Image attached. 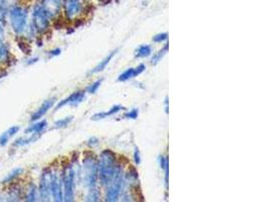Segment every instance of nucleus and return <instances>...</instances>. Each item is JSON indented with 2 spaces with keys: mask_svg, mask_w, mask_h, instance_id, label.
I'll use <instances>...</instances> for the list:
<instances>
[{
  "mask_svg": "<svg viewBox=\"0 0 270 202\" xmlns=\"http://www.w3.org/2000/svg\"><path fill=\"white\" fill-rule=\"evenodd\" d=\"M24 169L23 168H20V167H17V168H14L12 169L10 172H8L4 178L0 181V186L2 187H5L7 186L8 184H11L17 180L20 179V177L24 174Z\"/></svg>",
  "mask_w": 270,
  "mask_h": 202,
  "instance_id": "nucleus-15",
  "label": "nucleus"
},
{
  "mask_svg": "<svg viewBox=\"0 0 270 202\" xmlns=\"http://www.w3.org/2000/svg\"><path fill=\"white\" fill-rule=\"evenodd\" d=\"M146 69V66L144 64H140L137 68H130L127 71L123 72L120 76H119V81L124 82V81H128L132 78L137 77L138 75H140L141 73H143Z\"/></svg>",
  "mask_w": 270,
  "mask_h": 202,
  "instance_id": "nucleus-18",
  "label": "nucleus"
},
{
  "mask_svg": "<svg viewBox=\"0 0 270 202\" xmlns=\"http://www.w3.org/2000/svg\"><path fill=\"white\" fill-rule=\"evenodd\" d=\"M83 177L88 188L96 187L98 179V165L93 154L90 157H85L83 160Z\"/></svg>",
  "mask_w": 270,
  "mask_h": 202,
  "instance_id": "nucleus-5",
  "label": "nucleus"
},
{
  "mask_svg": "<svg viewBox=\"0 0 270 202\" xmlns=\"http://www.w3.org/2000/svg\"><path fill=\"white\" fill-rule=\"evenodd\" d=\"M138 115H139V110L137 108H135V109H132L131 111H129L128 113L124 114V117L129 118V119H136L138 117Z\"/></svg>",
  "mask_w": 270,
  "mask_h": 202,
  "instance_id": "nucleus-30",
  "label": "nucleus"
},
{
  "mask_svg": "<svg viewBox=\"0 0 270 202\" xmlns=\"http://www.w3.org/2000/svg\"><path fill=\"white\" fill-rule=\"evenodd\" d=\"M20 3V0H0V4L2 5V7L8 12V10L14 6Z\"/></svg>",
  "mask_w": 270,
  "mask_h": 202,
  "instance_id": "nucleus-27",
  "label": "nucleus"
},
{
  "mask_svg": "<svg viewBox=\"0 0 270 202\" xmlns=\"http://www.w3.org/2000/svg\"><path fill=\"white\" fill-rule=\"evenodd\" d=\"M72 120H73V116H67V117L61 118V119L54 123V128L55 129H64L66 127H68Z\"/></svg>",
  "mask_w": 270,
  "mask_h": 202,
  "instance_id": "nucleus-24",
  "label": "nucleus"
},
{
  "mask_svg": "<svg viewBox=\"0 0 270 202\" xmlns=\"http://www.w3.org/2000/svg\"><path fill=\"white\" fill-rule=\"evenodd\" d=\"M19 126H12L0 135V147H6L8 143L19 133Z\"/></svg>",
  "mask_w": 270,
  "mask_h": 202,
  "instance_id": "nucleus-17",
  "label": "nucleus"
},
{
  "mask_svg": "<svg viewBox=\"0 0 270 202\" xmlns=\"http://www.w3.org/2000/svg\"><path fill=\"white\" fill-rule=\"evenodd\" d=\"M98 144V140L96 139V138H91L89 141H88V145L90 146V147H93V146H95V145H97Z\"/></svg>",
  "mask_w": 270,
  "mask_h": 202,
  "instance_id": "nucleus-35",
  "label": "nucleus"
},
{
  "mask_svg": "<svg viewBox=\"0 0 270 202\" xmlns=\"http://www.w3.org/2000/svg\"><path fill=\"white\" fill-rule=\"evenodd\" d=\"M62 181H63V193L64 201H74L75 196V178L76 173L72 164L64 166L61 171Z\"/></svg>",
  "mask_w": 270,
  "mask_h": 202,
  "instance_id": "nucleus-4",
  "label": "nucleus"
},
{
  "mask_svg": "<svg viewBox=\"0 0 270 202\" xmlns=\"http://www.w3.org/2000/svg\"><path fill=\"white\" fill-rule=\"evenodd\" d=\"M56 100H57L56 97H52V98L45 100L42 103V105L30 115V123L42 119L49 112V110L54 106V104L56 103Z\"/></svg>",
  "mask_w": 270,
  "mask_h": 202,
  "instance_id": "nucleus-13",
  "label": "nucleus"
},
{
  "mask_svg": "<svg viewBox=\"0 0 270 202\" xmlns=\"http://www.w3.org/2000/svg\"><path fill=\"white\" fill-rule=\"evenodd\" d=\"M98 165V179L102 186H108L117 169V156L110 150H104L100 154Z\"/></svg>",
  "mask_w": 270,
  "mask_h": 202,
  "instance_id": "nucleus-2",
  "label": "nucleus"
},
{
  "mask_svg": "<svg viewBox=\"0 0 270 202\" xmlns=\"http://www.w3.org/2000/svg\"><path fill=\"white\" fill-rule=\"evenodd\" d=\"M41 136H42V134H25V136L19 137L16 140H14L11 147L14 149H18V148L28 146V145L36 142L41 138Z\"/></svg>",
  "mask_w": 270,
  "mask_h": 202,
  "instance_id": "nucleus-14",
  "label": "nucleus"
},
{
  "mask_svg": "<svg viewBox=\"0 0 270 202\" xmlns=\"http://www.w3.org/2000/svg\"><path fill=\"white\" fill-rule=\"evenodd\" d=\"M29 21L30 24L35 29L37 35H43L47 33L52 23V19L50 18V16L48 15V13L46 12V10L38 1L33 5L31 9Z\"/></svg>",
  "mask_w": 270,
  "mask_h": 202,
  "instance_id": "nucleus-3",
  "label": "nucleus"
},
{
  "mask_svg": "<svg viewBox=\"0 0 270 202\" xmlns=\"http://www.w3.org/2000/svg\"><path fill=\"white\" fill-rule=\"evenodd\" d=\"M6 22L9 24L11 32L17 38H23V35L29 25L28 8L20 3L12 6L7 12Z\"/></svg>",
  "mask_w": 270,
  "mask_h": 202,
  "instance_id": "nucleus-1",
  "label": "nucleus"
},
{
  "mask_svg": "<svg viewBox=\"0 0 270 202\" xmlns=\"http://www.w3.org/2000/svg\"><path fill=\"white\" fill-rule=\"evenodd\" d=\"M134 160H135V162H136L137 165H140V163H141V155H140V152H139L138 148H136V150H135Z\"/></svg>",
  "mask_w": 270,
  "mask_h": 202,
  "instance_id": "nucleus-33",
  "label": "nucleus"
},
{
  "mask_svg": "<svg viewBox=\"0 0 270 202\" xmlns=\"http://www.w3.org/2000/svg\"><path fill=\"white\" fill-rule=\"evenodd\" d=\"M42 4L52 21H54L61 13L63 8V1L62 0H38Z\"/></svg>",
  "mask_w": 270,
  "mask_h": 202,
  "instance_id": "nucleus-11",
  "label": "nucleus"
},
{
  "mask_svg": "<svg viewBox=\"0 0 270 202\" xmlns=\"http://www.w3.org/2000/svg\"><path fill=\"white\" fill-rule=\"evenodd\" d=\"M23 200L26 202H35L40 200L38 189L35 183L29 182L27 185H24Z\"/></svg>",
  "mask_w": 270,
  "mask_h": 202,
  "instance_id": "nucleus-16",
  "label": "nucleus"
},
{
  "mask_svg": "<svg viewBox=\"0 0 270 202\" xmlns=\"http://www.w3.org/2000/svg\"><path fill=\"white\" fill-rule=\"evenodd\" d=\"M101 83H102V80H101V79L95 81L94 83H92L91 85L88 86V88H87V92H88V93H91V94L95 93V92L98 90V88H99V86L101 85Z\"/></svg>",
  "mask_w": 270,
  "mask_h": 202,
  "instance_id": "nucleus-28",
  "label": "nucleus"
},
{
  "mask_svg": "<svg viewBox=\"0 0 270 202\" xmlns=\"http://www.w3.org/2000/svg\"><path fill=\"white\" fill-rule=\"evenodd\" d=\"M63 9H64V13L67 19L73 20L83 10L82 0H64Z\"/></svg>",
  "mask_w": 270,
  "mask_h": 202,
  "instance_id": "nucleus-10",
  "label": "nucleus"
},
{
  "mask_svg": "<svg viewBox=\"0 0 270 202\" xmlns=\"http://www.w3.org/2000/svg\"><path fill=\"white\" fill-rule=\"evenodd\" d=\"M85 99V92L84 91H77L69 95L67 98L60 101L57 105L55 110H59L65 105H71V106H77L79 105L83 100Z\"/></svg>",
  "mask_w": 270,
  "mask_h": 202,
  "instance_id": "nucleus-12",
  "label": "nucleus"
},
{
  "mask_svg": "<svg viewBox=\"0 0 270 202\" xmlns=\"http://www.w3.org/2000/svg\"><path fill=\"white\" fill-rule=\"evenodd\" d=\"M51 178H52V169L46 168L43 170L40 181L37 185L38 195L41 201H50L52 200V193H51Z\"/></svg>",
  "mask_w": 270,
  "mask_h": 202,
  "instance_id": "nucleus-7",
  "label": "nucleus"
},
{
  "mask_svg": "<svg viewBox=\"0 0 270 202\" xmlns=\"http://www.w3.org/2000/svg\"><path fill=\"white\" fill-rule=\"evenodd\" d=\"M11 62V53L5 39H0V66H7Z\"/></svg>",
  "mask_w": 270,
  "mask_h": 202,
  "instance_id": "nucleus-19",
  "label": "nucleus"
},
{
  "mask_svg": "<svg viewBox=\"0 0 270 202\" xmlns=\"http://www.w3.org/2000/svg\"><path fill=\"white\" fill-rule=\"evenodd\" d=\"M124 107L121 106V105H114L112 106L108 111H103V112H98V113H95L94 115L91 116V119L92 120H99V119H103L109 115H113L115 113H118L119 111L123 110Z\"/></svg>",
  "mask_w": 270,
  "mask_h": 202,
  "instance_id": "nucleus-21",
  "label": "nucleus"
},
{
  "mask_svg": "<svg viewBox=\"0 0 270 202\" xmlns=\"http://www.w3.org/2000/svg\"><path fill=\"white\" fill-rule=\"evenodd\" d=\"M168 51V44H166V47H164L161 51H159L157 54H155L153 56V58L151 59V63L152 65H156L164 56V54H166V52Z\"/></svg>",
  "mask_w": 270,
  "mask_h": 202,
  "instance_id": "nucleus-26",
  "label": "nucleus"
},
{
  "mask_svg": "<svg viewBox=\"0 0 270 202\" xmlns=\"http://www.w3.org/2000/svg\"><path fill=\"white\" fill-rule=\"evenodd\" d=\"M124 169L121 165L117 166L114 176L109 183V187L106 191L105 195V201H117L120 197V194L122 192V189L124 187Z\"/></svg>",
  "mask_w": 270,
  "mask_h": 202,
  "instance_id": "nucleus-6",
  "label": "nucleus"
},
{
  "mask_svg": "<svg viewBox=\"0 0 270 202\" xmlns=\"http://www.w3.org/2000/svg\"><path fill=\"white\" fill-rule=\"evenodd\" d=\"M51 193L52 199L56 202L64 201L63 193V181L61 171L52 169V178H51Z\"/></svg>",
  "mask_w": 270,
  "mask_h": 202,
  "instance_id": "nucleus-8",
  "label": "nucleus"
},
{
  "mask_svg": "<svg viewBox=\"0 0 270 202\" xmlns=\"http://www.w3.org/2000/svg\"><path fill=\"white\" fill-rule=\"evenodd\" d=\"M38 61V58H30V59H28L27 60V62H26V64L27 65H31V64H35L36 62Z\"/></svg>",
  "mask_w": 270,
  "mask_h": 202,
  "instance_id": "nucleus-36",
  "label": "nucleus"
},
{
  "mask_svg": "<svg viewBox=\"0 0 270 202\" xmlns=\"http://www.w3.org/2000/svg\"><path fill=\"white\" fill-rule=\"evenodd\" d=\"M6 21L0 19V39H5V31H6Z\"/></svg>",
  "mask_w": 270,
  "mask_h": 202,
  "instance_id": "nucleus-31",
  "label": "nucleus"
},
{
  "mask_svg": "<svg viewBox=\"0 0 270 202\" xmlns=\"http://www.w3.org/2000/svg\"><path fill=\"white\" fill-rule=\"evenodd\" d=\"M20 180V179H19ZM19 180L8 184L5 186L4 190V198L5 201H21L23 200L24 195V185H22Z\"/></svg>",
  "mask_w": 270,
  "mask_h": 202,
  "instance_id": "nucleus-9",
  "label": "nucleus"
},
{
  "mask_svg": "<svg viewBox=\"0 0 270 202\" xmlns=\"http://www.w3.org/2000/svg\"><path fill=\"white\" fill-rule=\"evenodd\" d=\"M159 162H160V165H161V168L164 170L165 168L168 167V158L167 157H164V156H160L159 158Z\"/></svg>",
  "mask_w": 270,
  "mask_h": 202,
  "instance_id": "nucleus-32",
  "label": "nucleus"
},
{
  "mask_svg": "<svg viewBox=\"0 0 270 202\" xmlns=\"http://www.w3.org/2000/svg\"><path fill=\"white\" fill-rule=\"evenodd\" d=\"M117 53V51H113V52H111L108 56H106L92 71H91V74H95V73H98V72H101V71H103L105 68H106V66L108 65V63L111 61V59L113 58V56H114V54Z\"/></svg>",
  "mask_w": 270,
  "mask_h": 202,
  "instance_id": "nucleus-22",
  "label": "nucleus"
},
{
  "mask_svg": "<svg viewBox=\"0 0 270 202\" xmlns=\"http://www.w3.org/2000/svg\"><path fill=\"white\" fill-rule=\"evenodd\" d=\"M0 201H5V198H4V190H1V189H0Z\"/></svg>",
  "mask_w": 270,
  "mask_h": 202,
  "instance_id": "nucleus-37",
  "label": "nucleus"
},
{
  "mask_svg": "<svg viewBox=\"0 0 270 202\" xmlns=\"http://www.w3.org/2000/svg\"><path fill=\"white\" fill-rule=\"evenodd\" d=\"M48 128V123L45 119L31 122V124L24 130V134H42Z\"/></svg>",
  "mask_w": 270,
  "mask_h": 202,
  "instance_id": "nucleus-20",
  "label": "nucleus"
},
{
  "mask_svg": "<svg viewBox=\"0 0 270 202\" xmlns=\"http://www.w3.org/2000/svg\"><path fill=\"white\" fill-rule=\"evenodd\" d=\"M135 53H136L135 54L136 55V58H146V57H148V56L151 55L152 48L149 45H143V46H140L136 50Z\"/></svg>",
  "mask_w": 270,
  "mask_h": 202,
  "instance_id": "nucleus-23",
  "label": "nucleus"
},
{
  "mask_svg": "<svg viewBox=\"0 0 270 202\" xmlns=\"http://www.w3.org/2000/svg\"><path fill=\"white\" fill-rule=\"evenodd\" d=\"M100 198V193L97 190L96 187L93 188H89V192L87 195V201H98Z\"/></svg>",
  "mask_w": 270,
  "mask_h": 202,
  "instance_id": "nucleus-25",
  "label": "nucleus"
},
{
  "mask_svg": "<svg viewBox=\"0 0 270 202\" xmlns=\"http://www.w3.org/2000/svg\"><path fill=\"white\" fill-rule=\"evenodd\" d=\"M168 38V33L167 32H163V33H158L156 35L153 36V42L155 43H162L164 41H166Z\"/></svg>",
  "mask_w": 270,
  "mask_h": 202,
  "instance_id": "nucleus-29",
  "label": "nucleus"
},
{
  "mask_svg": "<svg viewBox=\"0 0 270 202\" xmlns=\"http://www.w3.org/2000/svg\"><path fill=\"white\" fill-rule=\"evenodd\" d=\"M61 49H59V48H57V49H54V50H51L50 52H48V54H49V56L50 57H57V56H59L60 54H61Z\"/></svg>",
  "mask_w": 270,
  "mask_h": 202,
  "instance_id": "nucleus-34",
  "label": "nucleus"
}]
</instances>
